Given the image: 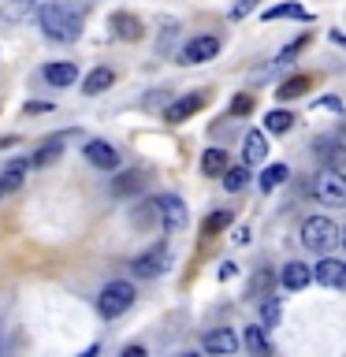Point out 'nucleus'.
I'll return each mask as SVG.
<instances>
[{
  "instance_id": "45",
  "label": "nucleus",
  "mask_w": 346,
  "mask_h": 357,
  "mask_svg": "<svg viewBox=\"0 0 346 357\" xmlns=\"http://www.w3.org/2000/svg\"><path fill=\"white\" fill-rule=\"evenodd\" d=\"M183 357H201V354H183Z\"/></svg>"
},
{
  "instance_id": "39",
  "label": "nucleus",
  "mask_w": 346,
  "mask_h": 357,
  "mask_svg": "<svg viewBox=\"0 0 346 357\" xmlns=\"http://www.w3.org/2000/svg\"><path fill=\"white\" fill-rule=\"evenodd\" d=\"M234 272H239V268H234L231 261H223V264H220V279H234Z\"/></svg>"
},
{
  "instance_id": "33",
  "label": "nucleus",
  "mask_w": 346,
  "mask_h": 357,
  "mask_svg": "<svg viewBox=\"0 0 346 357\" xmlns=\"http://www.w3.org/2000/svg\"><path fill=\"white\" fill-rule=\"evenodd\" d=\"M306 45H309V33H301V38H294V41H290V45H287V49H283V52H279V63H287V60H294V56H298L301 49H306Z\"/></svg>"
},
{
  "instance_id": "8",
  "label": "nucleus",
  "mask_w": 346,
  "mask_h": 357,
  "mask_svg": "<svg viewBox=\"0 0 346 357\" xmlns=\"http://www.w3.org/2000/svg\"><path fill=\"white\" fill-rule=\"evenodd\" d=\"M86 160L93 167H100V172H116L119 167V149L105 138H93V142H86Z\"/></svg>"
},
{
  "instance_id": "17",
  "label": "nucleus",
  "mask_w": 346,
  "mask_h": 357,
  "mask_svg": "<svg viewBox=\"0 0 346 357\" xmlns=\"http://www.w3.org/2000/svg\"><path fill=\"white\" fill-rule=\"evenodd\" d=\"M41 75H45V82L49 86H56V89H67L78 78V67L71 63V60H63V63H45L41 67Z\"/></svg>"
},
{
  "instance_id": "40",
  "label": "nucleus",
  "mask_w": 346,
  "mask_h": 357,
  "mask_svg": "<svg viewBox=\"0 0 346 357\" xmlns=\"http://www.w3.org/2000/svg\"><path fill=\"white\" fill-rule=\"evenodd\" d=\"M52 105H41V100H30V105L27 108H22V112H27V116H33V112H49Z\"/></svg>"
},
{
  "instance_id": "2",
  "label": "nucleus",
  "mask_w": 346,
  "mask_h": 357,
  "mask_svg": "<svg viewBox=\"0 0 346 357\" xmlns=\"http://www.w3.org/2000/svg\"><path fill=\"white\" fill-rule=\"evenodd\" d=\"M301 245H306L309 253H317V257H324V253H331L335 245H339V238H343V227L335 220H328V216H309L306 223H301Z\"/></svg>"
},
{
  "instance_id": "41",
  "label": "nucleus",
  "mask_w": 346,
  "mask_h": 357,
  "mask_svg": "<svg viewBox=\"0 0 346 357\" xmlns=\"http://www.w3.org/2000/svg\"><path fill=\"white\" fill-rule=\"evenodd\" d=\"M78 357H100V346L93 342V346H89V350H82V354H78Z\"/></svg>"
},
{
  "instance_id": "7",
  "label": "nucleus",
  "mask_w": 346,
  "mask_h": 357,
  "mask_svg": "<svg viewBox=\"0 0 346 357\" xmlns=\"http://www.w3.org/2000/svg\"><path fill=\"white\" fill-rule=\"evenodd\" d=\"M186 220H190V212H186V201L179 197V194H164L160 197V227L167 234H179L186 227Z\"/></svg>"
},
{
  "instance_id": "42",
  "label": "nucleus",
  "mask_w": 346,
  "mask_h": 357,
  "mask_svg": "<svg viewBox=\"0 0 346 357\" xmlns=\"http://www.w3.org/2000/svg\"><path fill=\"white\" fill-rule=\"evenodd\" d=\"M4 145H19V134H8V138H0V149H4Z\"/></svg>"
},
{
  "instance_id": "31",
  "label": "nucleus",
  "mask_w": 346,
  "mask_h": 357,
  "mask_svg": "<svg viewBox=\"0 0 346 357\" xmlns=\"http://www.w3.org/2000/svg\"><path fill=\"white\" fill-rule=\"evenodd\" d=\"M264 301V324H261V328L268 331V328H276V324H279V298H272V294H268V298H261Z\"/></svg>"
},
{
  "instance_id": "46",
  "label": "nucleus",
  "mask_w": 346,
  "mask_h": 357,
  "mask_svg": "<svg viewBox=\"0 0 346 357\" xmlns=\"http://www.w3.org/2000/svg\"><path fill=\"white\" fill-rule=\"evenodd\" d=\"M0 197H4V194H0Z\"/></svg>"
},
{
  "instance_id": "29",
  "label": "nucleus",
  "mask_w": 346,
  "mask_h": 357,
  "mask_svg": "<svg viewBox=\"0 0 346 357\" xmlns=\"http://www.w3.org/2000/svg\"><path fill=\"white\" fill-rule=\"evenodd\" d=\"M290 127H294V112H287V108H272L264 116V130L268 134H287Z\"/></svg>"
},
{
  "instance_id": "24",
  "label": "nucleus",
  "mask_w": 346,
  "mask_h": 357,
  "mask_svg": "<svg viewBox=\"0 0 346 357\" xmlns=\"http://www.w3.org/2000/svg\"><path fill=\"white\" fill-rule=\"evenodd\" d=\"M142 190H145L142 172H123V175H116V183H112V194L116 197H134V194H142Z\"/></svg>"
},
{
  "instance_id": "23",
  "label": "nucleus",
  "mask_w": 346,
  "mask_h": 357,
  "mask_svg": "<svg viewBox=\"0 0 346 357\" xmlns=\"http://www.w3.org/2000/svg\"><path fill=\"white\" fill-rule=\"evenodd\" d=\"M261 19L264 22H276V19H301V22H309L313 15L301 4H294V0H287V4H272V8H264L261 11Z\"/></svg>"
},
{
  "instance_id": "10",
  "label": "nucleus",
  "mask_w": 346,
  "mask_h": 357,
  "mask_svg": "<svg viewBox=\"0 0 346 357\" xmlns=\"http://www.w3.org/2000/svg\"><path fill=\"white\" fill-rule=\"evenodd\" d=\"M201 346H205V354H212V357H231L239 350V335L231 328H212L205 339H201Z\"/></svg>"
},
{
  "instance_id": "16",
  "label": "nucleus",
  "mask_w": 346,
  "mask_h": 357,
  "mask_svg": "<svg viewBox=\"0 0 346 357\" xmlns=\"http://www.w3.org/2000/svg\"><path fill=\"white\" fill-rule=\"evenodd\" d=\"M67 138H71V130H67V134H52V138L30 156V167H52V164L63 156V142H67Z\"/></svg>"
},
{
  "instance_id": "35",
  "label": "nucleus",
  "mask_w": 346,
  "mask_h": 357,
  "mask_svg": "<svg viewBox=\"0 0 346 357\" xmlns=\"http://www.w3.org/2000/svg\"><path fill=\"white\" fill-rule=\"evenodd\" d=\"M175 33H179V22H167V26H164V33H160V45H156V49H160V52H167V45L175 41Z\"/></svg>"
},
{
  "instance_id": "38",
  "label": "nucleus",
  "mask_w": 346,
  "mask_h": 357,
  "mask_svg": "<svg viewBox=\"0 0 346 357\" xmlns=\"http://www.w3.org/2000/svg\"><path fill=\"white\" fill-rule=\"evenodd\" d=\"M231 242H239V245H246V242H250V227H234V234H231Z\"/></svg>"
},
{
  "instance_id": "36",
  "label": "nucleus",
  "mask_w": 346,
  "mask_h": 357,
  "mask_svg": "<svg viewBox=\"0 0 346 357\" xmlns=\"http://www.w3.org/2000/svg\"><path fill=\"white\" fill-rule=\"evenodd\" d=\"M119 357H149V350L134 342V346H123V354H119Z\"/></svg>"
},
{
  "instance_id": "12",
  "label": "nucleus",
  "mask_w": 346,
  "mask_h": 357,
  "mask_svg": "<svg viewBox=\"0 0 346 357\" xmlns=\"http://www.w3.org/2000/svg\"><path fill=\"white\" fill-rule=\"evenodd\" d=\"M313 283V268L301 261H287L283 272H279V287L283 290H306Z\"/></svg>"
},
{
  "instance_id": "14",
  "label": "nucleus",
  "mask_w": 346,
  "mask_h": 357,
  "mask_svg": "<svg viewBox=\"0 0 346 357\" xmlns=\"http://www.w3.org/2000/svg\"><path fill=\"white\" fill-rule=\"evenodd\" d=\"M41 4H49V0H0V15L8 22H27L41 11Z\"/></svg>"
},
{
  "instance_id": "15",
  "label": "nucleus",
  "mask_w": 346,
  "mask_h": 357,
  "mask_svg": "<svg viewBox=\"0 0 346 357\" xmlns=\"http://www.w3.org/2000/svg\"><path fill=\"white\" fill-rule=\"evenodd\" d=\"M242 160H246V167L268 160V134L264 130H246V138H242Z\"/></svg>"
},
{
  "instance_id": "19",
  "label": "nucleus",
  "mask_w": 346,
  "mask_h": 357,
  "mask_svg": "<svg viewBox=\"0 0 346 357\" xmlns=\"http://www.w3.org/2000/svg\"><path fill=\"white\" fill-rule=\"evenodd\" d=\"M116 86V71L112 67H93L86 78H82V93L86 97H97V93H105V89Z\"/></svg>"
},
{
  "instance_id": "37",
  "label": "nucleus",
  "mask_w": 346,
  "mask_h": 357,
  "mask_svg": "<svg viewBox=\"0 0 346 357\" xmlns=\"http://www.w3.org/2000/svg\"><path fill=\"white\" fill-rule=\"evenodd\" d=\"M317 108H328V112H343V100H339V97H324V100H317Z\"/></svg>"
},
{
  "instance_id": "20",
  "label": "nucleus",
  "mask_w": 346,
  "mask_h": 357,
  "mask_svg": "<svg viewBox=\"0 0 346 357\" xmlns=\"http://www.w3.org/2000/svg\"><path fill=\"white\" fill-rule=\"evenodd\" d=\"M313 86H317V75H290L287 82H279L276 97H279V100H294V97H301V93H309Z\"/></svg>"
},
{
  "instance_id": "11",
  "label": "nucleus",
  "mask_w": 346,
  "mask_h": 357,
  "mask_svg": "<svg viewBox=\"0 0 346 357\" xmlns=\"http://www.w3.org/2000/svg\"><path fill=\"white\" fill-rule=\"evenodd\" d=\"M313 149H317V156L324 160V167H331V172H346V142H339V138H320Z\"/></svg>"
},
{
  "instance_id": "28",
  "label": "nucleus",
  "mask_w": 346,
  "mask_h": 357,
  "mask_svg": "<svg viewBox=\"0 0 346 357\" xmlns=\"http://www.w3.org/2000/svg\"><path fill=\"white\" fill-rule=\"evenodd\" d=\"M220 178H223V190H227V194H239V190L250 186V167H246V164H234V167H227Z\"/></svg>"
},
{
  "instance_id": "21",
  "label": "nucleus",
  "mask_w": 346,
  "mask_h": 357,
  "mask_svg": "<svg viewBox=\"0 0 346 357\" xmlns=\"http://www.w3.org/2000/svg\"><path fill=\"white\" fill-rule=\"evenodd\" d=\"M343 268H346V261H335V257H320L317 268H313V279H317L320 287H339Z\"/></svg>"
},
{
  "instance_id": "32",
  "label": "nucleus",
  "mask_w": 346,
  "mask_h": 357,
  "mask_svg": "<svg viewBox=\"0 0 346 357\" xmlns=\"http://www.w3.org/2000/svg\"><path fill=\"white\" fill-rule=\"evenodd\" d=\"M250 112H253V97H250V93H239V97L231 100L227 116H250Z\"/></svg>"
},
{
  "instance_id": "25",
  "label": "nucleus",
  "mask_w": 346,
  "mask_h": 357,
  "mask_svg": "<svg viewBox=\"0 0 346 357\" xmlns=\"http://www.w3.org/2000/svg\"><path fill=\"white\" fill-rule=\"evenodd\" d=\"M227 167H231V164H227V149H205V153H201V175L220 178Z\"/></svg>"
},
{
  "instance_id": "22",
  "label": "nucleus",
  "mask_w": 346,
  "mask_h": 357,
  "mask_svg": "<svg viewBox=\"0 0 346 357\" xmlns=\"http://www.w3.org/2000/svg\"><path fill=\"white\" fill-rule=\"evenodd\" d=\"M27 167H30V160H11L4 172H0V194H15V190L27 183Z\"/></svg>"
},
{
  "instance_id": "4",
  "label": "nucleus",
  "mask_w": 346,
  "mask_h": 357,
  "mask_svg": "<svg viewBox=\"0 0 346 357\" xmlns=\"http://www.w3.org/2000/svg\"><path fill=\"white\" fill-rule=\"evenodd\" d=\"M313 194H317L320 205L339 208L346 205V172H331V167H320L317 183H313Z\"/></svg>"
},
{
  "instance_id": "30",
  "label": "nucleus",
  "mask_w": 346,
  "mask_h": 357,
  "mask_svg": "<svg viewBox=\"0 0 346 357\" xmlns=\"http://www.w3.org/2000/svg\"><path fill=\"white\" fill-rule=\"evenodd\" d=\"M231 208H220V212H212V216L201 223V234H205V238H212V234H220V231H227L231 227Z\"/></svg>"
},
{
  "instance_id": "43",
  "label": "nucleus",
  "mask_w": 346,
  "mask_h": 357,
  "mask_svg": "<svg viewBox=\"0 0 346 357\" xmlns=\"http://www.w3.org/2000/svg\"><path fill=\"white\" fill-rule=\"evenodd\" d=\"M335 290H346V268H343V275H339V287H335Z\"/></svg>"
},
{
  "instance_id": "3",
  "label": "nucleus",
  "mask_w": 346,
  "mask_h": 357,
  "mask_svg": "<svg viewBox=\"0 0 346 357\" xmlns=\"http://www.w3.org/2000/svg\"><path fill=\"white\" fill-rule=\"evenodd\" d=\"M134 283H127V279H112V283H105V290L97 294V312L105 320H116L123 317L130 305H134Z\"/></svg>"
},
{
  "instance_id": "6",
  "label": "nucleus",
  "mask_w": 346,
  "mask_h": 357,
  "mask_svg": "<svg viewBox=\"0 0 346 357\" xmlns=\"http://www.w3.org/2000/svg\"><path fill=\"white\" fill-rule=\"evenodd\" d=\"M172 264V253H167V245H153V250H145L142 257H134L130 261V272L138 275V279H156V275H164V268Z\"/></svg>"
},
{
  "instance_id": "34",
  "label": "nucleus",
  "mask_w": 346,
  "mask_h": 357,
  "mask_svg": "<svg viewBox=\"0 0 346 357\" xmlns=\"http://www.w3.org/2000/svg\"><path fill=\"white\" fill-rule=\"evenodd\" d=\"M250 11H257V0H239V4L231 8V19L239 22V19H246V15H250Z\"/></svg>"
},
{
  "instance_id": "26",
  "label": "nucleus",
  "mask_w": 346,
  "mask_h": 357,
  "mask_svg": "<svg viewBox=\"0 0 346 357\" xmlns=\"http://www.w3.org/2000/svg\"><path fill=\"white\" fill-rule=\"evenodd\" d=\"M242 342H246V350H250V357H272V346H268L264 339V328H246L242 331Z\"/></svg>"
},
{
  "instance_id": "9",
  "label": "nucleus",
  "mask_w": 346,
  "mask_h": 357,
  "mask_svg": "<svg viewBox=\"0 0 346 357\" xmlns=\"http://www.w3.org/2000/svg\"><path fill=\"white\" fill-rule=\"evenodd\" d=\"M205 93H186V97H179V100H172V105L164 108V119L167 123H186L190 116H197L201 108H205Z\"/></svg>"
},
{
  "instance_id": "1",
  "label": "nucleus",
  "mask_w": 346,
  "mask_h": 357,
  "mask_svg": "<svg viewBox=\"0 0 346 357\" xmlns=\"http://www.w3.org/2000/svg\"><path fill=\"white\" fill-rule=\"evenodd\" d=\"M38 26L45 30V38L49 41H63V45H71L82 38V15H78L75 8H67V4H41L38 11Z\"/></svg>"
},
{
  "instance_id": "44",
  "label": "nucleus",
  "mask_w": 346,
  "mask_h": 357,
  "mask_svg": "<svg viewBox=\"0 0 346 357\" xmlns=\"http://www.w3.org/2000/svg\"><path fill=\"white\" fill-rule=\"evenodd\" d=\"M339 242H343V245H346V227H343V238H339Z\"/></svg>"
},
{
  "instance_id": "27",
  "label": "nucleus",
  "mask_w": 346,
  "mask_h": 357,
  "mask_svg": "<svg viewBox=\"0 0 346 357\" xmlns=\"http://www.w3.org/2000/svg\"><path fill=\"white\" fill-rule=\"evenodd\" d=\"M290 178V167L287 164H268L264 172H261V190L264 194H272V190H279Z\"/></svg>"
},
{
  "instance_id": "5",
  "label": "nucleus",
  "mask_w": 346,
  "mask_h": 357,
  "mask_svg": "<svg viewBox=\"0 0 346 357\" xmlns=\"http://www.w3.org/2000/svg\"><path fill=\"white\" fill-rule=\"evenodd\" d=\"M220 56V38H212V33H201V38H190L183 49H179V63L194 67V63H209Z\"/></svg>"
},
{
  "instance_id": "13",
  "label": "nucleus",
  "mask_w": 346,
  "mask_h": 357,
  "mask_svg": "<svg viewBox=\"0 0 346 357\" xmlns=\"http://www.w3.org/2000/svg\"><path fill=\"white\" fill-rule=\"evenodd\" d=\"M112 33H116L119 41H142L145 26H142L138 15H130V11H116V15H112Z\"/></svg>"
},
{
  "instance_id": "18",
  "label": "nucleus",
  "mask_w": 346,
  "mask_h": 357,
  "mask_svg": "<svg viewBox=\"0 0 346 357\" xmlns=\"http://www.w3.org/2000/svg\"><path fill=\"white\" fill-rule=\"evenodd\" d=\"M130 223L138 231H149L153 223H160V197H145V201H138V208L130 212Z\"/></svg>"
}]
</instances>
